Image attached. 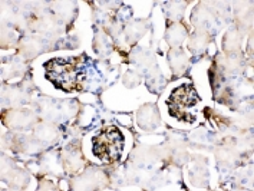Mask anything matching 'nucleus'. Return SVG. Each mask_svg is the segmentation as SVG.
Segmentation results:
<instances>
[{"mask_svg":"<svg viewBox=\"0 0 254 191\" xmlns=\"http://www.w3.org/2000/svg\"><path fill=\"white\" fill-rule=\"evenodd\" d=\"M45 69L48 79L64 91L79 89L85 79V65L79 56L55 58L45 65Z\"/></svg>","mask_w":254,"mask_h":191,"instance_id":"obj_1","label":"nucleus"},{"mask_svg":"<svg viewBox=\"0 0 254 191\" xmlns=\"http://www.w3.org/2000/svg\"><path fill=\"white\" fill-rule=\"evenodd\" d=\"M124 141L117 127H107L94 138V154L105 163H115L124 150Z\"/></svg>","mask_w":254,"mask_h":191,"instance_id":"obj_2","label":"nucleus"},{"mask_svg":"<svg viewBox=\"0 0 254 191\" xmlns=\"http://www.w3.org/2000/svg\"><path fill=\"white\" fill-rule=\"evenodd\" d=\"M198 101H200V98H198L195 88L192 85H183V86H180L175 91H173L168 104H170L171 114L181 118V112H184L188 108L197 105Z\"/></svg>","mask_w":254,"mask_h":191,"instance_id":"obj_3","label":"nucleus"}]
</instances>
